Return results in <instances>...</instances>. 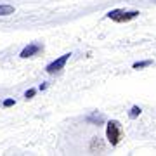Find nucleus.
Listing matches in <instances>:
<instances>
[{
	"label": "nucleus",
	"mask_w": 156,
	"mask_h": 156,
	"mask_svg": "<svg viewBox=\"0 0 156 156\" xmlns=\"http://www.w3.org/2000/svg\"><path fill=\"white\" fill-rule=\"evenodd\" d=\"M106 137H108V142H109L111 146L120 144V140H122V137H123V128H122V125H120V122H116V120L108 122Z\"/></svg>",
	"instance_id": "1"
},
{
	"label": "nucleus",
	"mask_w": 156,
	"mask_h": 156,
	"mask_svg": "<svg viewBox=\"0 0 156 156\" xmlns=\"http://www.w3.org/2000/svg\"><path fill=\"white\" fill-rule=\"evenodd\" d=\"M108 19L115 23H128L139 16V11H125V9H113L106 14Z\"/></svg>",
	"instance_id": "2"
},
{
	"label": "nucleus",
	"mask_w": 156,
	"mask_h": 156,
	"mask_svg": "<svg viewBox=\"0 0 156 156\" xmlns=\"http://www.w3.org/2000/svg\"><path fill=\"white\" fill-rule=\"evenodd\" d=\"M69 52L68 54H62L61 57H57V59H54V61L50 62V64H47V68H45V71L49 73V75H54V73L61 71V69H64V66H66V62L69 61Z\"/></svg>",
	"instance_id": "3"
},
{
	"label": "nucleus",
	"mask_w": 156,
	"mask_h": 156,
	"mask_svg": "<svg viewBox=\"0 0 156 156\" xmlns=\"http://www.w3.org/2000/svg\"><path fill=\"white\" fill-rule=\"evenodd\" d=\"M42 50H44V45L40 44V42H31V44H28L24 49L21 50L19 57H23V59H28V57H33V56H37V54H40Z\"/></svg>",
	"instance_id": "4"
},
{
	"label": "nucleus",
	"mask_w": 156,
	"mask_h": 156,
	"mask_svg": "<svg viewBox=\"0 0 156 156\" xmlns=\"http://www.w3.org/2000/svg\"><path fill=\"white\" fill-rule=\"evenodd\" d=\"M85 120H87L89 123H94V125H102V123H104V116H102L101 113H97V111H94L92 115H89Z\"/></svg>",
	"instance_id": "5"
},
{
	"label": "nucleus",
	"mask_w": 156,
	"mask_h": 156,
	"mask_svg": "<svg viewBox=\"0 0 156 156\" xmlns=\"http://www.w3.org/2000/svg\"><path fill=\"white\" fill-rule=\"evenodd\" d=\"M9 14H14V5L2 4L0 5V16H9Z\"/></svg>",
	"instance_id": "6"
},
{
	"label": "nucleus",
	"mask_w": 156,
	"mask_h": 156,
	"mask_svg": "<svg viewBox=\"0 0 156 156\" xmlns=\"http://www.w3.org/2000/svg\"><path fill=\"white\" fill-rule=\"evenodd\" d=\"M151 64H153V61H149V59H147V61H140V62H134V69H142V68H149Z\"/></svg>",
	"instance_id": "7"
},
{
	"label": "nucleus",
	"mask_w": 156,
	"mask_h": 156,
	"mask_svg": "<svg viewBox=\"0 0 156 156\" xmlns=\"http://www.w3.org/2000/svg\"><path fill=\"white\" fill-rule=\"evenodd\" d=\"M140 111H142V109H140L139 106H132V108H130V111H128V116L134 120V118H137L140 115Z\"/></svg>",
	"instance_id": "8"
},
{
	"label": "nucleus",
	"mask_w": 156,
	"mask_h": 156,
	"mask_svg": "<svg viewBox=\"0 0 156 156\" xmlns=\"http://www.w3.org/2000/svg\"><path fill=\"white\" fill-rule=\"evenodd\" d=\"M95 147H97V149H102V142L99 140V137H94V139H92V144H90V151H95Z\"/></svg>",
	"instance_id": "9"
},
{
	"label": "nucleus",
	"mask_w": 156,
	"mask_h": 156,
	"mask_svg": "<svg viewBox=\"0 0 156 156\" xmlns=\"http://www.w3.org/2000/svg\"><path fill=\"white\" fill-rule=\"evenodd\" d=\"M37 94V90L35 89H30V90H26V94H24V99L28 101V99H33V95Z\"/></svg>",
	"instance_id": "10"
},
{
	"label": "nucleus",
	"mask_w": 156,
	"mask_h": 156,
	"mask_svg": "<svg viewBox=\"0 0 156 156\" xmlns=\"http://www.w3.org/2000/svg\"><path fill=\"white\" fill-rule=\"evenodd\" d=\"M14 104H16L14 99H5L4 101V108H11V106H14Z\"/></svg>",
	"instance_id": "11"
}]
</instances>
